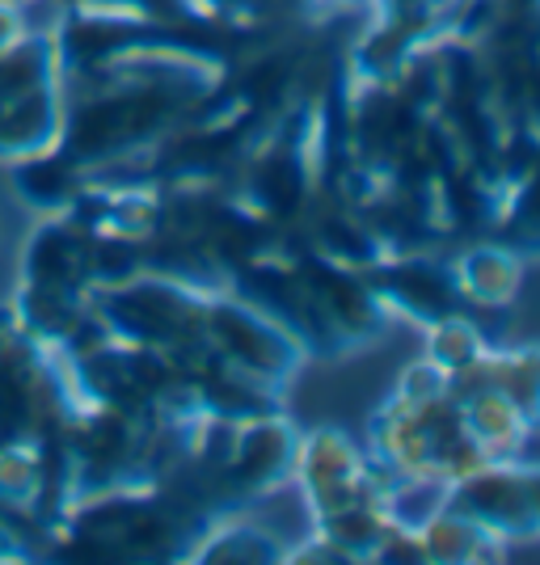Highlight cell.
Returning a JSON list of instances; mask_svg holds the SVG:
<instances>
[{
    "instance_id": "cell-1",
    "label": "cell",
    "mask_w": 540,
    "mask_h": 565,
    "mask_svg": "<svg viewBox=\"0 0 540 565\" xmlns=\"http://www.w3.org/2000/svg\"><path fill=\"white\" fill-rule=\"evenodd\" d=\"M68 122V60L55 30L0 0V166L60 152Z\"/></svg>"
},
{
    "instance_id": "cell-2",
    "label": "cell",
    "mask_w": 540,
    "mask_h": 565,
    "mask_svg": "<svg viewBox=\"0 0 540 565\" xmlns=\"http://www.w3.org/2000/svg\"><path fill=\"white\" fill-rule=\"evenodd\" d=\"M203 347L241 376L279 393L296 380L308 354L296 347V338L271 321L258 305L236 296L233 287H212L203 308Z\"/></svg>"
},
{
    "instance_id": "cell-3",
    "label": "cell",
    "mask_w": 540,
    "mask_h": 565,
    "mask_svg": "<svg viewBox=\"0 0 540 565\" xmlns=\"http://www.w3.org/2000/svg\"><path fill=\"white\" fill-rule=\"evenodd\" d=\"M292 486L300 490L308 519L333 515L359 502H398V481L372 460V451L333 426L300 435Z\"/></svg>"
},
{
    "instance_id": "cell-4",
    "label": "cell",
    "mask_w": 540,
    "mask_h": 565,
    "mask_svg": "<svg viewBox=\"0 0 540 565\" xmlns=\"http://www.w3.org/2000/svg\"><path fill=\"white\" fill-rule=\"evenodd\" d=\"M444 507L481 523L502 544L540 532L537 494H532V465L523 460H490L486 469L444 490ZM507 557V553H502Z\"/></svg>"
},
{
    "instance_id": "cell-5",
    "label": "cell",
    "mask_w": 540,
    "mask_h": 565,
    "mask_svg": "<svg viewBox=\"0 0 540 565\" xmlns=\"http://www.w3.org/2000/svg\"><path fill=\"white\" fill-rule=\"evenodd\" d=\"M368 279L377 287L380 305L389 312L410 317L414 326H435L452 312H469L460 300V287L452 279V266L435 262L423 249H405V254H389L368 266Z\"/></svg>"
},
{
    "instance_id": "cell-6",
    "label": "cell",
    "mask_w": 540,
    "mask_h": 565,
    "mask_svg": "<svg viewBox=\"0 0 540 565\" xmlns=\"http://www.w3.org/2000/svg\"><path fill=\"white\" fill-rule=\"evenodd\" d=\"M452 397L460 401L465 430H469L481 448L490 451L494 460H523V451H528V444L537 439L540 426L532 423V418H528L502 388L477 384V388L452 393Z\"/></svg>"
},
{
    "instance_id": "cell-7",
    "label": "cell",
    "mask_w": 540,
    "mask_h": 565,
    "mask_svg": "<svg viewBox=\"0 0 540 565\" xmlns=\"http://www.w3.org/2000/svg\"><path fill=\"white\" fill-rule=\"evenodd\" d=\"M452 279L460 287V300L469 312L511 308L523 287V258L507 241H481L452 262Z\"/></svg>"
},
{
    "instance_id": "cell-8",
    "label": "cell",
    "mask_w": 540,
    "mask_h": 565,
    "mask_svg": "<svg viewBox=\"0 0 540 565\" xmlns=\"http://www.w3.org/2000/svg\"><path fill=\"white\" fill-rule=\"evenodd\" d=\"M292 541L254 515H212L190 544V562H287Z\"/></svg>"
},
{
    "instance_id": "cell-9",
    "label": "cell",
    "mask_w": 540,
    "mask_h": 565,
    "mask_svg": "<svg viewBox=\"0 0 540 565\" xmlns=\"http://www.w3.org/2000/svg\"><path fill=\"white\" fill-rule=\"evenodd\" d=\"M419 536H423L426 562H498L507 553V544L490 536L481 523H473L469 515L444 507V498L435 502V511L419 519Z\"/></svg>"
},
{
    "instance_id": "cell-10",
    "label": "cell",
    "mask_w": 540,
    "mask_h": 565,
    "mask_svg": "<svg viewBox=\"0 0 540 565\" xmlns=\"http://www.w3.org/2000/svg\"><path fill=\"white\" fill-rule=\"evenodd\" d=\"M486 351H490V333L481 330L469 312H452L444 321L426 326V359L440 363L447 376L473 367Z\"/></svg>"
},
{
    "instance_id": "cell-11",
    "label": "cell",
    "mask_w": 540,
    "mask_h": 565,
    "mask_svg": "<svg viewBox=\"0 0 540 565\" xmlns=\"http://www.w3.org/2000/svg\"><path fill=\"white\" fill-rule=\"evenodd\" d=\"M13 562V557H30V548H25V541L18 536V527H9L4 523V515H0V562Z\"/></svg>"
},
{
    "instance_id": "cell-12",
    "label": "cell",
    "mask_w": 540,
    "mask_h": 565,
    "mask_svg": "<svg viewBox=\"0 0 540 565\" xmlns=\"http://www.w3.org/2000/svg\"><path fill=\"white\" fill-rule=\"evenodd\" d=\"M502 13H540V0H494Z\"/></svg>"
},
{
    "instance_id": "cell-13",
    "label": "cell",
    "mask_w": 540,
    "mask_h": 565,
    "mask_svg": "<svg viewBox=\"0 0 540 565\" xmlns=\"http://www.w3.org/2000/svg\"><path fill=\"white\" fill-rule=\"evenodd\" d=\"M426 4H431L435 13H444V18H452V13H456V9L465 4V0H426Z\"/></svg>"
},
{
    "instance_id": "cell-14",
    "label": "cell",
    "mask_w": 540,
    "mask_h": 565,
    "mask_svg": "<svg viewBox=\"0 0 540 565\" xmlns=\"http://www.w3.org/2000/svg\"><path fill=\"white\" fill-rule=\"evenodd\" d=\"M532 494H537V511H540V469L532 465Z\"/></svg>"
},
{
    "instance_id": "cell-15",
    "label": "cell",
    "mask_w": 540,
    "mask_h": 565,
    "mask_svg": "<svg viewBox=\"0 0 540 565\" xmlns=\"http://www.w3.org/2000/svg\"><path fill=\"white\" fill-rule=\"evenodd\" d=\"M4 4H18V9H30V4H39V0H4Z\"/></svg>"
},
{
    "instance_id": "cell-16",
    "label": "cell",
    "mask_w": 540,
    "mask_h": 565,
    "mask_svg": "<svg viewBox=\"0 0 540 565\" xmlns=\"http://www.w3.org/2000/svg\"><path fill=\"white\" fill-rule=\"evenodd\" d=\"M0 236H4V224H0Z\"/></svg>"
}]
</instances>
